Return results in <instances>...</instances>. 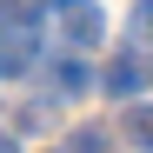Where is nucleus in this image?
<instances>
[{
	"label": "nucleus",
	"mask_w": 153,
	"mask_h": 153,
	"mask_svg": "<svg viewBox=\"0 0 153 153\" xmlns=\"http://www.w3.org/2000/svg\"><path fill=\"white\" fill-rule=\"evenodd\" d=\"M100 87H107V100H140V93H153V53H146V47H120V53H107Z\"/></svg>",
	"instance_id": "nucleus-1"
},
{
	"label": "nucleus",
	"mask_w": 153,
	"mask_h": 153,
	"mask_svg": "<svg viewBox=\"0 0 153 153\" xmlns=\"http://www.w3.org/2000/svg\"><path fill=\"white\" fill-rule=\"evenodd\" d=\"M60 20V47H100V33H107V13L93 7V0H47Z\"/></svg>",
	"instance_id": "nucleus-2"
},
{
	"label": "nucleus",
	"mask_w": 153,
	"mask_h": 153,
	"mask_svg": "<svg viewBox=\"0 0 153 153\" xmlns=\"http://www.w3.org/2000/svg\"><path fill=\"white\" fill-rule=\"evenodd\" d=\"M33 60H40V33L20 20H0V80H20Z\"/></svg>",
	"instance_id": "nucleus-3"
},
{
	"label": "nucleus",
	"mask_w": 153,
	"mask_h": 153,
	"mask_svg": "<svg viewBox=\"0 0 153 153\" xmlns=\"http://www.w3.org/2000/svg\"><path fill=\"white\" fill-rule=\"evenodd\" d=\"M126 140L153 153V100H133V107H126Z\"/></svg>",
	"instance_id": "nucleus-4"
},
{
	"label": "nucleus",
	"mask_w": 153,
	"mask_h": 153,
	"mask_svg": "<svg viewBox=\"0 0 153 153\" xmlns=\"http://www.w3.org/2000/svg\"><path fill=\"white\" fill-rule=\"evenodd\" d=\"M53 87H60V93H87V87H93V73H87L80 60H60V67H53Z\"/></svg>",
	"instance_id": "nucleus-5"
},
{
	"label": "nucleus",
	"mask_w": 153,
	"mask_h": 153,
	"mask_svg": "<svg viewBox=\"0 0 153 153\" xmlns=\"http://www.w3.org/2000/svg\"><path fill=\"white\" fill-rule=\"evenodd\" d=\"M126 33H133V47H146V53H153V0H140V7H133Z\"/></svg>",
	"instance_id": "nucleus-6"
},
{
	"label": "nucleus",
	"mask_w": 153,
	"mask_h": 153,
	"mask_svg": "<svg viewBox=\"0 0 153 153\" xmlns=\"http://www.w3.org/2000/svg\"><path fill=\"white\" fill-rule=\"evenodd\" d=\"M53 153H60V146H53Z\"/></svg>",
	"instance_id": "nucleus-7"
}]
</instances>
